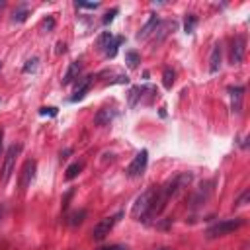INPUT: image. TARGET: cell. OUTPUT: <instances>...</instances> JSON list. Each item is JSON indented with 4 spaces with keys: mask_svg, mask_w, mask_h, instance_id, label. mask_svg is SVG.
<instances>
[{
    "mask_svg": "<svg viewBox=\"0 0 250 250\" xmlns=\"http://www.w3.org/2000/svg\"><path fill=\"white\" fill-rule=\"evenodd\" d=\"M155 196H157V188H149L147 192H143V194L135 199L133 209H131L133 219H137V221H147L149 211H151L153 201H155Z\"/></svg>",
    "mask_w": 250,
    "mask_h": 250,
    "instance_id": "6da1fadb",
    "label": "cell"
},
{
    "mask_svg": "<svg viewBox=\"0 0 250 250\" xmlns=\"http://www.w3.org/2000/svg\"><path fill=\"white\" fill-rule=\"evenodd\" d=\"M244 225V219L242 217H234V219H225V221H219L215 225H211L207 229V238H217V236H225V234H231L232 231L240 229Z\"/></svg>",
    "mask_w": 250,
    "mask_h": 250,
    "instance_id": "7a4b0ae2",
    "label": "cell"
},
{
    "mask_svg": "<svg viewBox=\"0 0 250 250\" xmlns=\"http://www.w3.org/2000/svg\"><path fill=\"white\" fill-rule=\"evenodd\" d=\"M121 217H123V211H119V213H115V215H109V217H104L102 221H98V223L94 225V229H92V236H94V240H104Z\"/></svg>",
    "mask_w": 250,
    "mask_h": 250,
    "instance_id": "3957f363",
    "label": "cell"
},
{
    "mask_svg": "<svg viewBox=\"0 0 250 250\" xmlns=\"http://www.w3.org/2000/svg\"><path fill=\"white\" fill-rule=\"evenodd\" d=\"M147 162H149V151H141V153H137V157L131 161V164L127 166V176L129 178H139V176H143V172L147 170Z\"/></svg>",
    "mask_w": 250,
    "mask_h": 250,
    "instance_id": "277c9868",
    "label": "cell"
},
{
    "mask_svg": "<svg viewBox=\"0 0 250 250\" xmlns=\"http://www.w3.org/2000/svg\"><path fill=\"white\" fill-rule=\"evenodd\" d=\"M22 151V145H12L8 151H6V157H4V166H2V184H8L12 172H14V162H16V157L20 155Z\"/></svg>",
    "mask_w": 250,
    "mask_h": 250,
    "instance_id": "5b68a950",
    "label": "cell"
},
{
    "mask_svg": "<svg viewBox=\"0 0 250 250\" xmlns=\"http://www.w3.org/2000/svg\"><path fill=\"white\" fill-rule=\"evenodd\" d=\"M244 53H246V39L244 36H236L231 45V57H229L231 65H240L244 59Z\"/></svg>",
    "mask_w": 250,
    "mask_h": 250,
    "instance_id": "8992f818",
    "label": "cell"
},
{
    "mask_svg": "<svg viewBox=\"0 0 250 250\" xmlns=\"http://www.w3.org/2000/svg\"><path fill=\"white\" fill-rule=\"evenodd\" d=\"M36 178V161H26L24 168H22V174H20V186L22 190H26Z\"/></svg>",
    "mask_w": 250,
    "mask_h": 250,
    "instance_id": "52a82bcc",
    "label": "cell"
},
{
    "mask_svg": "<svg viewBox=\"0 0 250 250\" xmlns=\"http://www.w3.org/2000/svg\"><path fill=\"white\" fill-rule=\"evenodd\" d=\"M92 78L94 76H84L78 84H76V90H74V96L71 98V102L72 104H76V102H80L86 94H88V90H90V86H92Z\"/></svg>",
    "mask_w": 250,
    "mask_h": 250,
    "instance_id": "ba28073f",
    "label": "cell"
},
{
    "mask_svg": "<svg viewBox=\"0 0 250 250\" xmlns=\"http://www.w3.org/2000/svg\"><path fill=\"white\" fill-rule=\"evenodd\" d=\"M159 22H161V20H159V16H157V14H151L149 22H147V24H145V26L139 30V34H137V39H139V41H141V39H147V37H149V36H151V34L157 30Z\"/></svg>",
    "mask_w": 250,
    "mask_h": 250,
    "instance_id": "9c48e42d",
    "label": "cell"
},
{
    "mask_svg": "<svg viewBox=\"0 0 250 250\" xmlns=\"http://www.w3.org/2000/svg\"><path fill=\"white\" fill-rule=\"evenodd\" d=\"M221 69V43H215L209 55V72L215 74Z\"/></svg>",
    "mask_w": 250,
    "mask_h": 250,
    "instance_id": "30bf717a",
    "label": "cell"
},
{
    "mask_svg": "<svg viewBox=\"0 0 250 250\" xmlns=\"http://www.w3.org/2000/svg\"><path fill=\"white\" fill-rule=\"evenodd\" d=\"M113 117H115V109L113 107H102L96 113L94 121H96V125H109L113 121Z\"/></svg>",
    "mask_w": 250,
    "mask_h": 250,
    "instance_id": "8fae6325",
    "label": "cell"
},
{
    "mask_svg": "<svg viewBox=\"0 0 250 250\" xmlns=\"http://www.w3.org/2000/svg\"><path fill=\"white\" fill-rule=\"evenodd\" d=\"M176 30V22H159V26H157V30L155 32H159V36H157V43H161L168 34H172Z\"/></svg>",
    "mask_w": 250,
    "mask_h": 250,
    "instance_id": "7c38bea8",
    "label": "cell"
},
{
    "mask_svg": "<svg viewBox=\"0 0 250 250\" xmlns=\"http://www.w3.org/2000/svg\"><path fill=\"white\" fill-rule=\"evenodd\" d=\"M78 74H80V63H78V61H72V63H71V67L67 69L65 76H63V84H65V86H67V84H71L72 80H76V78H78Z\"/></svg>",
    "mask_w": 250,
    "mask_h": 250,
    "instance_id": "4fadbf2b",
    "label": "cell"
},
{
    "mask_svg": "<svg viewBox=\"0 0 250 250\" xmlns=\"http://www.w3.org/2000/svg\"><path fill=\"white\" fill-rule=\"evenodd\" d=\"M242 94H244V88L242 86H234L231 88V100H232V111H240L242 107Z\"/></svg>",
    "mask_w": 250,
    "mask_h": 250,
    "instance_id": "5bb4252c",
    "label": "cell"
},
{
    "mask_svg": "<svg viewBox=\"0 0 250 250\" xmlns=\"http://www.w3.org/2000/svg\"><path fill=\"white\" fill-rule=\"evenodd\" d=\"M123 43V37L121 36H117V37H113L111 39V43L107 45V49H106V57L107 59H113L115 55H117V49H119V45Z\"/></svg>",
    "mask_w": 250,
    "mask_h": 250,
    "instance_id": "9a60e30c",
    "label": "cell"
},
{
    "mask_svg": "<svg viewBox=\"0 0 250 250\" xmlns=\"http://www.w3.org/2000/svg\"><path fill=\"white\" fill-rule=\"evenodd\" d=\"M147 90H149L147 86H133V88H131V92H129V94H131V96H129V106H131V107H135V106H137V100H139Z\"/></svg>",
    "mask_w": 250,
    "mask_h": 250,
    "instance_id": "2e32d148",
    "label": "cell"
},
{
    "mask_svg": "<svg viewBox=\"0 0 250 250\" xmlns=\"http://www.w3.org/2000/svg\"><path fill=\"white\" fill-rule=\"evenodd\" d=\"M125 63H127L129 69H137V65L141 63V57L137 51H127L125 53Z\"/></svg>",
    "mask_w": 250,
    "mask_h": 250,
    "instance_id": "e0dca14e",
    "label": "cell"
},
{
    "mask_svg": "<svg viewBox=\"0 0 250 250\" xmlns=\"http://www.w3.org/2000/svg\"><path fill=\"white\" fill-rule=\"evenodd\" d=\"M80 170H82V162H74V164H71L69 168H67V174H65V180L67 182H71V180H74L78 174H80Z\"/></svg>",
    "mask_w": 250,
    "mask_h": 250,
    "instance_id": "ac0fdd59",
    "label": "cell"
},
{
    "mask_svg": "<svg viewBox=\"0 0 250 250\" xmlns=\"http://www.w3.org/2000/svg\"><path fill=\"white\" fill-rule=\"evenodd\" d=\"M28 16H30V10H28L26 6H20V8L14 12V16H12V22H16V24H24V22L28 20Z\"/></svg>",
    "mask_w": 250,
    "mask_h": 250,
    "instance_id": "d6986e66",
    "label": "cell"
},
{
    "mask_svg": "<svg viewBox=\"0 0 250 250\" xmlns=\"http://www.w3.org/2000/svg\"><path fill=\"white\" fill-rule=\"evenodd\" d=\"M174 76H176V72L172 69H164V72H162V84H164L166 90H170L174 86Z\"/></svg>",
    "mask_w": 250,
    "mask_h": 250,
    "instance_id": "ffe728a7",
    "label": "cell"
},
{
    "mask_svg": "<svg viewBox=\"0 0 250 250\" xmlns=\"http://www.w3.org/2000/svg\"><path fill=\"white\" fill-rule=\"evenodd\" d=\"M196 26H197V16L196 14H188L186 16V22H184V32L186 34H192L196 30Z\"/></svg>",
    "mask_w": 250,
    "mask_h": 250,
    "instance_id": "44dd1931",
    "label": "cell"
},
{
    "mask_svg": "<svg viewBox=\"0 0 250 250\" xmlns=\"http://www.w3.org/2000/svg\"><path fill=\"white\" fill-rule=\"evenodd\" d=\"M111 39H113V36H111L109 32H104V34L98 37V49L106 51V49H107V45L111 43Z\"/></svg>",
    "mask_w": 250,
    "mask_h": 250,
    "instance_id": "7402d4cb",
    "label": "cell"
},
{
    "mask_svg": "<svg viewBox=\"0 0 250 250\" xmlns=\"http://www.w3.org/2000/svg\"><path fill=\"white\" fill-rule=\"evenodd\" d=\"M84 217H86V211H78V213H72L69 223H71L72 227H76V225H80V223L84 221Z\"/></svg>",
    "mask_w": 250,
    "mask_h": 250,
    "instance_id": "603a6c76",
    "label": "cell"
},
{
    "mask_svg": "<svg viewBox=\"0 0 250 250\" xmlns=\"http://www.w3.org/2000/svg\"><path fill=\"white\" fill-rule=\"evenodd\" d=\"M53 28H55V18H53V16H47V18L41 22V30H43V32H53Z\"/></svg>",
    "mask_w": 250,
    "mask_h": 250,
    "instance_id": "cb8c5ba5",
    "label": "cell"
},
{
    "mask_svg": "<svg viewBox=\"0 0 250 250\" xmlns=\"http://www.w3.org/2000/svg\"><path fill=\"white\" fill-rule=\"evenodd\" d=\"M37 63H39V59H37V57L30 59V61H28V65L24 67V72H36V69H37Z\"/></svg>",
    "mask_w": 250,
    "mask_h": 250,
    "instance_id": "d4e9b609",
    "label": "cell"
},
{
    "mask_svg": "<svg viewBox=\"0 0 250 250\" xmlns=\"http://www.w3.org/2000/svg\"><path fill=\"white\" fill-rule=\"evenodd\" d=\"M117 14H119V8H111L109 12H106V16H104V24L107 26V24H109V22H111V20H113Z\"/></svg>",
    "mask_w": 250,
    "mask_h": 250,
    "instance_id": "484cf974",
    "label": "cell"
},
{
    "mask_svg": "<svg viewBox=\"0 0 250 250\" xmlns=\"http://www.w3.org/2000/svg\"><path fill=\"white\" fill-rule=\"evenodd\" d=\"M39 113H41V115H51V117H55V115L59 113V109H57V107H41Z\"/></svg>",
    "mask_w": 250,
    "mask_h": 250,
    "instance_id": "4316f807",
    "label": "cell"
},
{
    "mask_svg": "<svg viewBox=\"0 0 250 250\" xmlns=\"http://www.w3.org/2000/svg\"><path fill=\"white\" fill-rule=\"evenodd\" d=\"M78 8H88V10H96L100 4L98 2H76Z\"/></svg>",
    "mask_w": 250,
    "mask_h": 250,
    "instance_id": "83f0119b",
    "label": "cell"
},
{
    "mask_svg": "<svg viewBox=\"0 0 250 250\" xmlns=\"http://www.w3.org/2000/svg\"><path fill=\"white\" fill-rule=\"evenodd\" d=\"M248 196H250V192L246 190V192H244V194H242V196L236 199V205H244V203H246V199H248Z\"/></svg>",
    "mask_w": 250,
    "mask_h": 250,
    "instance_id": "f1b7e54d",
    "label": "cell"
},
{
    "mask_svg": "<svg viewBox=\"0 0 250 250\" xmlns=\"http://www.w3.org/2000/svg\"><path fill=\"white\" fill-rule=\"evenodd\" d=\"M72 153V149H65V151H61V161H65V159H69V155Z\"/></svg>",
    "mask_w": 250,
    "mask_h": 250,
    "instance_id": "f546056e",
    "label": "cell"
},
{
    "mask_svg": "<svg viewBox=\"0 0 250 250\" xmlns=\"http://www.w3.org/2000/svg\"><path fill=\"white\" fill-rule=\"evenodd\" d=\"M102 250H127V246H119V244H115V246H109V248H102Z\"/></svg>",
    "mask_w": 250,
    "mask_h": 250,
    "instance_id": "4dcf8cb0",
    "label": "cell"
},
{
    "mask_svg": "<svg viewBox=\"0 0 250 250\" xmlns=\"http://www.w3.org/2000/svg\"><path fill=\"white\" fill-rule=\"evenodd\" d=\"M2 137H4V133H2V129H0V149H2Z\"/></svg>",
    "mask_w": 250,
    "mask_h": 250,
    "instance_id": "1f68e13d",
    "label": "cell"
},
{
    "mask_svg": "<svg viewBox=\"0 0 250 250\" xmlns=\"http://www.w3.org/2000/svg\"><path fill=\"white\" fill-rule=\"evenodd\" d=\"M161 250H172V248H161Z\"/></svg>",
    "mask_w": 250,
    "mask_h": 250,
    "instance_id": "d6a6232c",
    "label": "cell"
}]
</instances>
